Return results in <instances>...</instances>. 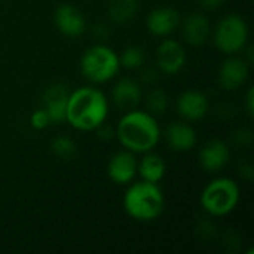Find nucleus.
Listing matches in <instances>:
<instances>
[{"label":"nucleus","mask_w":254,"mask_h":254,"mask_svg":"<svg viewBox=\"0 0 254 254\" xmlns=\"http://www.w3.org/2000/svg\"><path fill=\"white\" fill-rule=\"evenodd\" d=\"M110 101L97 85H83L68 92L65 122L79 132H94L107 122Z\"/></svg>","instance_id":"nucleus-1"},{"label":"nucleus","mask_w":254,"mask_h":254,"mask_svg":"<svg viewBox=\"0 0 254 254\" xmlns=\"http://www.w3.org/2000/svg\"><path fill=\"white\" fill-rule=\"evenodd\" d=\"M115 137L122 149L143 155L156 149L162 140L158 116L138 107L124 112L115 127Z\"/></svg>","instance_id":"nucleus-2"},{"label":"nucleus","mask_w":254,"mask_h":254,"mask_svg":"<svg viewBox=\"0 0 254 254\" xmlns=\"http://www.w3.org/2000/svg\"><path fill=\"white\" fill-rule=\"evenodd\" d=\"M122 207L128 217L140 223L158 220L165 210V195L159 185L146 180H134L127 185Z\"/></svg>","instance_id":"nucleus-3"},{"label":"nucleus","mask_w":254,"mask_h":254,"mask_svg":"<svg viewBox=\"0 0 254 254\" xmlns=\"http://www.w3.org/2000/svg\"><path fill=\"white\" fill-rule=\"evenodd\" d=\"M241 201V188L237 180L217 176L201 190L199 205L211 219H222L232 214Z\"/></svg>","instance_id":"nucleus-4"},{"label":"nucleus","mask_w":254,"mask_h":254,"mask_svg":"<svg viewBox=\"0 0 254 254\" xmlns=\"http://www.w3.org/2000/svg\"><path fill=\"white\" fill-rule=\"evenodd\" d=\"M79 68L91 85H104L115 80L121 71L119 54L106 43H94L80 57Z\"/></svg>","instance_id":"nucleus-5"},{"label":"nucleus","mask_w":254,"mask_h":254,"mask_svg":"<svg viewBox=\"0 0 254 254\" xmlns=\"http://www.w3.org/2000/svg\"><path fill=\"white\" fill-rule=\"evenodd\" d=\"M210 39L214 48L223 55H238L249 46L250 28L243 15L228 13L211 28Z\"/></svg>","instance_id":"nucleus-6"},{"label":"nucleus","mask_w":254,"mask_h":254,"mask_svg":"<svg viewBox=\"0 0 254 254\" xmlns=\"http://www.w3.org/2000/svg\"><path fill=\"white\" fill-rule=\"evenodd\" d=\"M188 63V52L180 40L165 37L156 48L155 67L164 76L179 74Z\"/></svg>","instance_id":"nucleus-7"},{"label":"nucleus","mask_w":254,"mask_h":254,"mask_svg":"<svg viewBox=\"0 0 254 254\" xmlns=\"http://www.w3.org/2000/svg\"><path fill=\"white\" fill-rule=\"evenodd\" d=\"M250 77V63L238 55H226L217 71V83L226 92L243 88Z\"/></svg>","instance_id":"nucleus-8"},{"label":"nucleus","mask_w":254,"mask_h":254,"mask_svg":"<svg viewBox=\"0 0 254 254\" xmlns=\"http://www.w3.org/2000/svg\"><path fill=\"white\" fill-rule=\"evenodd\" d=\"M232 159V150L229 143L222 138L208 140L198 153V165L204 173L219 174L223 171Z\"/></svg>","instance_id":"nucleus-9"},{"label":"nucleus","mask_w":254,"mask_h":254,"mask_svg":"<svg viewBox=\"0 0 254 254\" xmlns=\"http://www.w3.org/2000/svg\"><path fill=\"white\" fill-rule=\"evenodd\" d=\"M176 110L180 119L190 124L199 122L210 112V98L201 89H186L176 98Z\"/></svg>","instance_id":"nucleus-10"},{"label":"nucleus","mask_w":254,"mask_h":254,"mask_svg":"<svg viewBox=\"0 0 254 254\" xmlns=\"http://www.w3.org/2000/svg\"><path fill=\"white\" fill-rule=\"evenodd\" d=\"M137 155L121 149L109 158L106 173L112 183L118 186H127L137 179Z\"/></svg>","instance_id":"nucleus-11"},{"label":"nucleus","mask_w":254,"mask_h":254,"mask_svg":"<svg viewBox=\"0 0 254 254\" xmlns=\"http://www.w3.org/2000/svg\"><path fill=\"white\" fill-rule=\"evenodd\" d=\"M143 95V85L138 79L122 76L113 83L109 101L121 112H128L140 106Z\"/></svg>","instance_id":"nucleus-12"},{"label":"nucleus","mask_w":254,"mask_h":254,"mask_svg":"<svg viewBox=\"0 0 254 254\" xmlns=\"http://www.w3.org/2000/svg\"><path fill=\"white\" fill-rule=\"evenodd\" d=\"M162 138L167 146L176 153H188L193 150L198 143V132L188 121H174L162 131Z\"/></svg>","instance_id":"nucleus-13"},{"label":"nucleus","mask_w":254,"mask_h":254,"mask_svg":"<svg viewBox=\"0 0 254 254\" xmlns=\"http://www.w3.org/2000/svg\"><path fill=\"white\" fill-rule=\"evenodd\" d=\"M182 15L177 9L171 6H158L149 12L146 16L147 31L159 39L170 37L180 27Z\"/></svg>","instance_id":"nucleus-14"},{"label":"nucleus","mask_w":254,"mask_h":254,"mask_svg":"<svg viewBox=\"0 0 254 254\" xmlns=\"http://www.w3.org/2000/svg\"><path fill=\"white\" fill-rule=\"evenodd\" d=\"M54 24L63 36L70 39L80 37L82 34L86 33L88 28L83 12L70 3H63L55 9Z\"/></svg>","instance_id":"nucleus-15"},{"label":"nucleus","mask_w":254,"mask_h":254,"mask_svg":"<svg viewBox=\"0 0 254 254\" xmlns=\"http://www.w3.org/2000/svg\"><path fill=\"white\" fill-rule=\"evenodd\" d=\"M179 28L182 31V37H183L185 45L199 48L210 40L213 25L204 13L190 12L189 15H186L182 19Z\"/></svg>","instance_id":"nucleus-16"},{"label":"nucleus","mask_w":254,"mask_h":254,"mask_svg":"<svg viewBox=\"0 0 254 254\" xmlns=\"http://www.w3.org/2000/svg\"><path fill=\"white\" fill-rule=\"evenodd\" d=\"M68 89L64 83H52L42 94V107L49 116L51 124L60 125L65 122V109Z\"/></svg>","instance_id":"nucleus-17"},{"label":"nucleus","mask_w":254,"mask_h":254,"mask_svg":"<svg viewBox=\"0 0 254 254\" xmlns=\"http://www.w3.org/2000/svg\"><path fill=\"white\" fill-rule=\"evenodd\" d=\"M165 174H167V164L161 155L155 153L153 150L141 155L137 165V176L141 180L159 185L164 180Z\"/></svg>","instance_id":"nucleus-18"},{"label":"nucleus","mask_w":254,"mask_h":254,"mask_svg":"<svg viewBox=\"0 0 254 254\" xmlns=\"http://www.w3.org/2000/svg\"><path fill=\"white\" fill-rule=\"evenodd\" d=\"M138 0H110L107 4V16L113 24L122 25L134 19L138 13Z\"/></svg>","instance_id":"nucleus-19"},{"label":"nucleus","mask_w":254,"mask_h":254,"mask_svg":"<svg viewBox=\"0 0 254 254\" xmlns=\"http://www.w3.org/2000/svg\"><path fill=\"white\" fill-rule=\"evenodd\" d=\"M143 98H144L146 110L155 116L165 115L170 109V97L162 88H158V86L150 88L146 97L143 95Z\"/></svg>","instance_id":"nucleus-20"},{"label":"nucleus","mask_w":254,"mask_h":254,"mask_svg":"<svg viewBox=\"0 0 254 254\" xmlns=\"http://www.w3.org/2000/svg\"><path fill=\"white\" fill-rule=\"evenodd\" d=\"M146 61L147 54L138 45H129L119 54L121 67L125 70H140L143 65H146Z\"/></svg>","instance_id":"nucleus-21"},{"label":"nucleus","mask_w":254,"mask_h":254,"mask_svg":"<svg viewBox=\"0 0 254 254\" xmlns=\"http://www.w3.org/2000/svg\"><path fill=\"white\" fill-rule=\"evenodd\" d=\"M49 147H51L52 155L55 158H58V159H63V161H68L77 153V144L68 135H57V137H54Z\"/></svg>","instance_id":"nucleus-22"},{"label":"nucleus","mask_w":254,"mask_h":254,"mask_svg":"<svg viewBox=\"0 0 254 254\" xmlns=\"http://www.w3.org/2000/svg\"><path fill=\"white\" fill-rule=\"evenodd\" d=\"M195 231H196V235L201 240H207V241H210L211 238H214L217 235V228H216V225H214V222L211 220L210 216H208V219L204 217L202 220H199L196 223Z\"/></svg>","instance_id":"nucleus-23"},{"label":"nucleus","mask_w":254,"mask_h":254,"mask_svg":"<svg viewBox=\"0 0 254 254\" xmlns=\"http://www.w3.org/2000/svg\"><path fill=\"white\" fill-rule=\"evenodd\" d=\"M49 125H51V121H49V116H48V113L45 112L43 107L36 109V110L30 115V127H31L33 129L43 131V129H46Z\"/></svg>","instance_id":"nucleus-24"},{"label":"nucleus","mask_w":254,"mask_h":254,"mask_svg":"<svg viewBox=\"0 0 254 254\" xmlns=\"http://www.w3.org/2000/svg\"><path fill=\"white\" fill-rule=\"evenodd\" d=\"M253 131L249 128H238L232 134V143L240 149H247L253 144Z\"/></svg>","instance_id":"nucleus-25"},{"label":"nucleus","mask_w":254,"mask_h":254,"mask_svg":"<svg viewBox=\"0 0 254 254\" xmlns=\"http://www.w3.org/2000/svg\"><path fill=\"white\" fill-rule=\"evenodd\" d=\"M141 73H140V83L141 85H147V86H155L156 83H158V80H159V77H161V73H159V70L156 68V67H146V65H143L141 68Z\"/></svg>","instance_id":"nucleus-26"},{"label":"nucleus","mask_w":254,"mask_h":254,"mask_svg":"<svg viewBox=\"0 0 254 254\" xmlns=\"http://www.w3.org/2000/svg\"><path fill=\"white\" fill-rule=\"evenodd\" d=\"M238 171H240V176L244 179V180H247V182H252L254 177V167L252 162H249V161H244V162H241L240 164V168H238Z\"/></svg>","instance_id":"nucleus-27"},{"label":"nucleus","mask_w":254,"mask_h":254,"mask_svg":"<svg viewBox=\"0 0 254 254\" xmlns=\"http://www.w3.org/2000/svg\"><path fill=\"white\" fill-rule=\"evenodd\" d=\"M198 3H199V6H201L204 10L213 12V10L220 9V7L226 3V0H198Z\"/></svg>","instance_id":"nucleus-28"},{"label":"nucleus","mask_w":254,"mask_h":254,"mask_svg":"<svg viewBox=\"0 0 254 254\" xmlns=\"http://www.w3.org/2000/svg\"><path fill=\"white\" fill-rule=\"evenodd\" d=\"M94 132H97L98 134V138L100 140H104V141H109V140H112L113 137H115V128H110L109 125H106V124H103L100 128H97Z\"/></svg>","instance_id":"nucleus-29"},{"label":"nucleus","mask_w":254,"mask_h":254,"mask_svg":"<svg viewBox=\"0 0 254 254\" xmlns=\"http://www.w3.org/2000/svg\"><path fill=\"white\" fill-rule=\"evenodd\" d=\"M244 110H246V113L249 115V118H253V112H254L253 88H249V91H247V94H246V98H244Z\"/></svg>","instance_id":"nucleus-30"},{"label":"nucleus","mask_w":254,"mask_h":254,"mask_svg":"<svg viewBox=\"0 0 254 254\" xmlns=\"http://www.w3.org/2000/svg\"><path fill=\"white\" fill-rule=\"evenodd\" d=\"M92 33H94V36H95L97 39L104 40V39H107V37H109V34H110V28H109V25H106V24L100 22V24L94 25Z\"/></svg>","instance_id":"nucleus-31"}]
</instances>
